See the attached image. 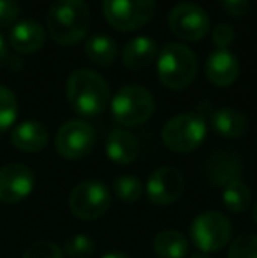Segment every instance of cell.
Instances as JSON below:
<instances>
[{
  "label": "cell",
  "instance_id": "1",
  "mask_svg": "<svg viewBox=\"0 0 257 258\" xmlns=\"http://www.w3.org/2000/svg\"><path fill=\"white\" fill-rule=\"evenodd\" d=\"M46 25L57 44L74 46L88 34L90 9L85 0H55L48 11Z\"/></svg>",
  "mask_w": 257,
  "mask_h": 258
},
{
  "label": "cell",
  "instance_id": "2",
  "mask_svg": "<svg viewBox=\"0 0 257 258\" xmlns=\"http://www.w3.org/2000/svg\"><path fill=\"white\" fill-rule=\"evenodd\" d=\"M65 93L71 107L81 116H97L110 102V86L95 71L78 69L65 83Z\"/></svg>",
  "mask_w": 257,
  "mask_h": 258
},
{
  "label": "cell",
  "instance_id": "3",
  "mask_svg": "<svg viewBox=\"0 0 257 258\" xmlns=\"http://www.w3.org/2000/svg\"><path fill=\"white\" fill-rule=\"evenodd\" d=\"M199 61L192 49L169 42L157 53V76L169 90H185L197 76Z\"/></svg>",
  "mask_w": 257,
  "mask_h": 258
},
{
  "label": "cell",
  "instance_id": "4",
  "mask_svg": "<svg viewBox=\"0 0 257 258\" xmlns=\"http://www.w3.org/2000/svg\"><path fill=\"white\" fill-rule=\"evenodd\" d=\"M155 100L150 90L139 85H127L118 90L111 100V112L117 123L124 126H137L151 118Z\"/></svg>",
  "mask_w": 257,
  "mask_h": 258
},
{
  "label": "cell",
  "instance_id": "5",
  "mask_svg": "<svg viewBox=\"0 0 257 258\" xmlns=\"http://www.w3.org/2000/svg\"><path fill=\"white\" fill-rule=\"evenodd\" d=\"M206 137V121L199 112H182L169 119L162 128V141L173 153H190Z\"/></svg>",
  "mask_w": 257,
  "mask_h": 258
},
{
  "label": "cell",
  "instance_id": "6",
  "mask_svg": "<svg viewBox=\"0 0 257 258\" xmlns=\"http://www.w3.org/2000/svg\"><path fill=\"white\" fill-rule=\"evenodd\" d=\"M233 235V225L226 214L219 211H204L194 218L190 225V239L202 253L220 251Z\"/></svg>",
  "mask_w": 257,
  "mask_h": 258
},
{
  "label": "cell",
  "instance_id": "7",
  "mask_svg": "<svg viewBox=\"0 0 257 258\" xmlns=\"http://www.w3.org/2000/svg\"><path fill=\"white\" fill-rule=\"evenodd\" d=\"M106 21L120 32H134L155 16V0H102Z\"/></svg>",
  "mask_w": 257,
  "mask_h": 258
},
{
  "label": "cell",
  "instance_id": "8",
  "mask_svg": "<svg viewBox=\"0 0 257 258\" xmlns=\"http://www.w3.org/2000/svg\"><path fill=\"white\" fill-rule=\"evenodd\" d=\"M111 206V194L100 181H83L69 195V209L76 218L92 221L104 216Z\"/></svg>",
  "mask_w": 257,
  "mask_h": 258
},
{
  "label": "cell",
  "instance_id": "9",
  "mask_svg": "<svg viewBox=\"0 0 257 258\" xmlns=\"http://www.w3.org/2000/svg\"><path fill=\"white\" fill-rule=\"evenodd\" d=\"M59 155L65 160H81L95 146V130L83 119H71L59 128L55 137Z\"/></svg>",
  "mask_w": 257,
  "mask_h": 258
},
{
  "label": "cell",
  "instance_id": "10",
  "mask_svg": "<svg viewBox=\"0 0 257 258\" xmlns=\"http://www.w3.org/2000/svg\"><path fill=\"white\" fill-rule=\"evenodd\" d=\"M168 25L176 37L189 42L201 41L210 32V18L206 11L192 2H182L173 7Z\"/></svg>",
  "mask_w": 257,
  "mask_h": 258
},
{
  "label": "cell",
  "instance_id": "11",
  "mask_svg": "<svg viewBox=\"0 0 257 258\" xmlns=\"http://www.w3.org/2000/svg\"><path fill=\"white\" fill-rule=\"evenodd\" d=\"M185 179L175 167H161L153 170L146 181V195L151 204L169 206L175 204L183 194Z\"/></svg>",
  "mask_w": 257,
  "mask_h": 258
},
{
  "label": "cell",
  "instance_id": "12",
  "mask_svg": "<svg viewBox=\"0 0 257 258\" xmlns=\"http://www.w3.org/2000/svg\"><path fill=\"white\" fill-rule=\"evenodd\" d=\"M35 176L27 165L9 163L0 169V202L18 204L34 191Z\"/></svg>",
  "mask_w": 257,
  "mask_h": 258
},
{
  "label": "cell",
  "instance_id": "13",
  "mask_svg": "<svg viewBox=\"0 0 257 258\" xmlns=\"http://www.w3.org/2000/svg\"><path fill=\"white\" fill-rule=\"evenodd\" d=\"M241 170H243V162L240 155L229 150L213 151L202 165V174L206 181L215 188H224L231 181L240 179Z\"/></svg>",
  "mask_w": 257,
  "mask_h": 258
},
{
  "label": "cell",
  "instance_id": "14",
  "mask_svg": "<svg viewBox=\"0 0 257 258\" xmlns=\"http://www.w3.org/2000/svg\"><path fill=\"white\" fill-rule=\"evenodd\" d=\"M240 76V63L236 56L227 49H217L206 60V78L212 85L226 88Z\"/></svg>",
  "mask_w": 257,
  "mask_h": 258
},
{
  "label": "cell",
  "instance_id": "15",
  "mask_svg": "<svg viewBox=\"0 0 257 258\" xmlns=\"http://www.w3.org/2000/svg\"><path fill=\"white\" fill-rule=\"evenodd\" d=\"M46 41V30L39 21L35 20H23L18 21L9 34V42L13 49L18 53L30 54L42 48Z\"/></svg>",
  "mask_w": 257,
  "mask_h": 258
},
{
  "label": "cell",
  "instance_id": "16",
  "mask_svg": "<svg viewBox=\"0 0 257 258\" xmlns=\"http://www.w3.org/2000/svg\"><path fill=\"white\" fill-rule=\"evenodd\" d=\"M49 141V134L42 123L28 119V121L20 123L14 126L11 134V143L16 150L23 153H39L46 148Z\"/></svg>",
  "mask_w": 257,
  "mask_h": 258
},
{
  "label": "cell",
  "instance_id": "17",
  "mask_svg": "<svg viewBox=\"0 0 257 258\" xmlns=\"http://www.w3.org/2000/svg\"><path fill=\"white\" fill-rule=\"evenodd\" d=\"M106 155L113 163L129 165L139 155V143L136 136L124 128H115L108 134L106 139Z\"/></svg>",
  "mask_w": 257,
  "mask_h": 258
},
{
  "label": "cell",
  "instance_id": "18",
  "mask_svg": "<svg viewBox=\"0 0 257 258\" xmlns=\"http://www.w3.org/2000/svg\"><path fill=\"white\" fill-rule=\"evenodd\" d=\"M157 53V42L151 37L139 35V37H134L132 41L125 44L124 51H122V60H124L125 67L130 69V71H143L153 61Z\"/></svg>",
  "mask_w": 257,
  "mask_h": 258
},
{
  "label": "cell",
  "instance_id": "19",
  "mask_svg": "<svg viewBox=\"0 0 257 258\" xmlns=\"http://www.w3.org/2000/svg\"><path fill=\"white\" fill-rule=\"evenodd\" d=\"M212 126L226 139H240L248 132V118L233 107H220L212 112Z\"/></svg>",
  "mask_w": 257,
  "mask_h": 258
},
{
  "label": "cell",
  "instance_id": "20",
  "mask_svg": "<svg viewBox=\"0 0 257 258\" xmlns=\"http://www.w3.org/2000/svg\"><path fill=\"white\" fill-rule=\"evenodd\" d=\"M153 251L159 258H185L189 253V241L178 230H162L153 239Z\"/></svg>",
  "mask_w": 257,
  "mask_h": 258
},
{
  "label": "cell",
  "instance_id": "21",
  "mask_svg": "<svg viewBox=\"0 0 257 258\" xmlns=\"http://www.w3.org/2000/svg\"><path fill=\"white\" fill-rule=\"evenodd\" d=\"M85 53L92 63L110 67L118 56V46L110 35H93L86 41Z\"/></svg>",
  "mask_w": 257,
  "mask_h": 258
},
{
  "label": "cell",
  "instance_id": "22",
  "mask_svg": "<svg viewBox=\"0 0 257 258\" xmlns=\"http://www.w3.org/2000/svg\"><path fill=\"white\" fill-rule=\"evenodd\" d=\"M222 201L224 206L231 211V213H243L250 207L252 201V191L248 188L247 183H243L241 179L231 181L229 184H226L222 190Z\"/></svg>",
  "mask_w": 257,
  "mask_h": 258
},
{
  "label": "cell",
  "instance_id": "23",
  "mask_svg": "<svg viewBox=\"0 0 257 258\" xmlns=\"http://www.w3.org/2000/svg\"><path fill=\"white\" fill-rule=\"evenodd\" d=\"M113 191L118 201L125 202V204H134L143 197L144 186L139 177L136 176H118L113 181Z\"/></svg>",
  "mask_w": 257,
  "mask_h": 258
},
{
  "label": "cell",
  "instance_id": "24",
  "mask_svg": "<svg viewBox=\"0 0 257 258\" xmlns=\"http://www.w3.org/2000/svg\"><path fill=\"white\" fill-rule=\"evenodd\" d=\"M18 116V100L11 88L0 85V132L7 130Z\"/></svg>",
  "mask_w": 257,
  "mask_h": 258
},
{
  "label": "cell",
  "instance_id": "25",
  "mask_svg": "<svg viewBox=\"0 0 257 258\" xmlns=\"http://www.w3.org/2000/svg\"><path fill=\"white\" fill-rule=\"evenodd\" d=\"M95 251V244H93V239L88 235L76 234L72 237H69L64 244V256L69 258H90Z\"/></svg>",
  "mask_w": 257,
  "mask_h": 258
},
{
  "label": "cell",
  "instance_id": "26",
  "mask_svg": "<svg viewBox=\"0 0 257 258\" xmlns=\"http://www.w3.org/2000/svg\"><path fill=\"white\" fill-rule=\"evenodd\" d=\"M227 258H257V235L243 234L234 239Z\"/></svg>",
  "mask_w": 257,
  "mask_h": 258
},
{
  "label": "cell",
  "instance_id": "27",
  "mask_svg": "<svg viewBox=\"0 0 257 258\" xmlns=\"http://www.w3.org/2000/svg\"><path fill=\"white\" fill-rule=\"evenodd\" d=\"M23 258H64V253L55 242L37 241L28 246Z\"/></svg>",
  "mask_w": 257,
  "mask_h": 258
},
{
  "label": "cell",
  "instance_id": "28",
  "mask_svg": "<svg viewBox=\"0 0 257 258\" xmlns=\"http://www.w3.org/2000/svg\"><path fill=\"white\" fill-rule=\"evenodd\" d=\"M234 41V28L227 23H219L212 32V42L217 46V49H227Z\"/></svg>",
  "mask_w": 257,
  "mask_h": 258
},
{
  "label": "cell",
  "instance_id": "29",
  "mask_svg": "<svg viewBox=\"0 0 257 258\" xmlns=\"http://www.w3.org/2000/svg\"><path fill=\"white\" fill-rule=\"evenodd\" d=\"M18 14H20V6L16 0H0V28L13 25Z\"/></svg>",
  "mask_w": 257,
  "mask_h": 258
},
{
  "label": "cell",
  "instance_id": "30",
  "mask_svg": "<svg viewBox=\"0 0 257 258\" xmlns=\"http://www.w3.org/2000/svg\"><path fill=\"white\" fill-rule=\"evenodd\" d=\"M222 7L226 9L227 14L234 18H243L248 14L250 2L248 0H222Z\"/></svg>",
  "mask_w": 257,
  "mask_h": 258
},
{
  "label": "cell",
  "instance_id": "31",
  "mask_svg": "<svg viewBox=\"0 0 257 258\" xmlns=\"http://www.w3.org/2000/svg\"><path fill=\"white\" fill-rule=\"evenodd\" d=\"M102 258H130L127 253H122V251H111L108 255H104Z\"/></svg>",
  "mask_w": 257,
  "mask_h": 258
},
{
  "label": "cell",
  "instance_id": "32",
  "mask_svg": "<svg viewBox=\"0 0 257 258\" xmlns=\"http://www.w3.org/2000/svg\"><path fill=\"white\" fill-rule=\"evenodd\" d=\"M4 58H6V42H4V37L0 35V63H2Z\"/></svg>",
  "mask_w": 257,
  "mask_h": 258
},
{
  "label": "cell",
  "instance_id": "33",
  "mask_svg": "<svg viewBox=\"0 0 257 258\" xmlns=\"http://www.w3.org/2000/svg\"><path fill=\"white\" fill-rule=\"evenodd\" d=\"M252 220H254V223L257 225V202L254 204V209H252Z\"/></svg>",
  "mask_w": 257,
  "mask_h": 258
},
{
  "label": "cell",
  "instance_id": "34",
  "mask_svg": "<svg viewBox=\"0 0 257 258\" xmlns=\"http://www.w3.org/2000/svg\"><path fill=\"white\" fill-rule=\"evenodd\" d=\"M190 258H210V256L206 255V253H195V255H192Z\"/></svg>",
  "mask_w": 257,
  "mask_h": 258
}]
</instances>
